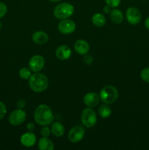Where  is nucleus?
<instances>
[{"label": "nucleus", "mask_w": 149, "mask_h": 150, "mask_svg": "<svg viewBox=\"0 0 149 150\" xmlns=\"http://www.w3.org/2000/svg\"><path fill=\"white\" fill-rule=\"evenodd\" d=\"M53 114L48 105L42 104L37 107L34 111V120L38 125L47 126L53 121Z\"/></svg>", "instance_id": "1"}, {"label": "nucleus", "mask_w": 149, "mask_h": 150, "mask_svg": "<svg viewBox=\"0 0 149 150\" xmlns=\"http://www.w3.org/2000/svg\"><path fill=\"white\" fill-rule=\"evenodd\" d=\"M29 85L33 92L39 93L43 92L48 88V79L42 73H35L29 78Z\"/></svg>", "instance_id": "2"}, {"label": "nucleus", "mask_w": 149, "mask_h": 150, "mask_svg": "<svg viewBox=\"0 0 149 150\" xmlns=\"http://www.w3.org/2000/svg\"><path fill=\"white\" fill-rule=\"evenodd\" d=\"M74 11V7L71 4L64 2L56 6L53 10V15L56 18L63 20L71 17Z\"/></svg>", "instance_id": "3"}, {"label": "nucleus", "mask_w": 149, "mask_h": 150, "mask_svg": "<svg viewBox=\"0 0 149 150\" xmlns=\"http://www.w3.org/2000/svg\"><path fill=\"white\" fill-rule=\"evenodd\" d=\"M118 97V90L114 86L108 85L103 87L99 94L101 100L106 104H112Z\"/></svg>", "instance_id": "4"}, {"label": "nucleus", "mask_w": 149, "mask_h": 150, "mask_svg": "<svg viewBox=\"0 0 149 150\" xmlns=\"http://www.w3.org/2000/svg\"><path fill=\"white\" fill-rule=\"evenodd\" d=\"M81 120L82 123L85 127L90 128L96 125L97 117H96V113L92 108H85L82 112Z\"/></svg>", "instance_id": "5"}, {"label": "nucleus", "mask_w": 149, "mask_h": 150, "mask_svg": "<svg viewBox=\"0 0 149 150\" xmlns=\"http://www.w3.org/2000/svg\"><path fill=\"white\" fill-rule=\"evenodd\" d=\"M26 118V114L23 110L18 108L13 111L9 116V122L14 126H18L24 122Z\"/></svg>", "instance_id": "6"}, {"label": "nucleus", "mask_w": 149, "mask_h": 150, "mask_svg": "<svg viewBox=\"0 0 149 150\" xmlns=\"http://www.w3.org/2000/svg\"><path fill=\"white\" fill-rule=\"evenodd\" d=\"M127 20L130 24L137 25L140 22L142 18V15L140 10L134 7H131L127 10L126 13Z\"/></svg>", "instance_id": "7"}, {"label": "nucleus", "mask_w": 149, "mask_h": 150, "mask_svg": "<svg viewBox=\"0 0 149 150\" xmlns=\"http://www.w3.org/2000/svg\"><path fill=\"white\" fill-rule=\"evenodd\" d=\"M58 30L63 35H70L75 30L76 25L73 21L70 19H63L58 23Z\"/></svg>", "instance_id": "8"}, {"label": "nucleus", "mask_w": 149, "mask_h": 150, "mask_svg": "<svg viewBox=\"0 0 149 150\" xmlns=\"http://www.w3.org/2000/svg\"><path fill=\"white\" fill-rule=\"evenodd\" d=\"M85 136V130L80 126L73 127L68 133V139L72 143H77L81 141Z\"/></svg>", "instance_id": "9"}, {"label": "nucleus", "mask_w": 149, "mask_h": 150, "mask_svg": "<svg viewBox=\"0 0 149 150\" xmlns=\"http://www.w3.org/2000/svg\"><path fill=\"white\" fill-rule=\"evenodd\" d=\"M29 68L32 71L37 73L42 70L45 66V59L40 55H35L29 60Z\"/></svg>", "instance_id": "10"}, {"label": "nucleus", "mask_w": 149, "mask_h": 150, "mask_svg": "<svg viewBox=\"0 0 149 150\" xmlns=\"http://www.w3.org/2000/svg\"><path fill=\"white\" fill-rule=\"evenodd\" d=\"M99 95L95 92H89L83 98V102L89 107L93 108L99 104Z\"/></svg>", "instance_id": "11"}, {"label": "nucleus", "mask_w": 149, "mask_h": 150, "mask_svg": "<svg viewBox=\"0 0 149 150\" xmlns=\"http://www.w3.org/2000/svg\"><path fill=\"white\" fill-rule=\"evenodd\" d=\"M72 54L71 49L67 45H60L56 50V56L60 60H66L70 57Z\"/></svg>", "instance_id": "12"}, {"label": "nucleus", "mask_w": 149, "mask_h": 150, "mask_svg": "<svg viewBox=\"0 0 149 150\" xmlns=\"http://www.w3.org/2000/svg\"><path fill=\"white\" fill-rule=\"evenodd\" d=\"M36 142V136L33 133H26L20 136V143L26 147L34 146Z\"/></svg>", "instance_id": "13"}, {"label": "nucleus", "mask_w": 149, "mask_h": 150, "mask_svg": "<svg viewBox=\"0 0 149 150\" xmlns=\"http://www.w3.org/2000/svg\"><path fill=\"white\" fill-rule=\"evenodd\" d=\"M74 50L77 54L80 55H85L89 51V45L84 40H78L76 41L74 45Z\"/></svg>", "instance_id": "14"}, {"label": "nucleus", "mask_w": 149, "mask_h": 150, "mask_svg": "<svg viewBox=\"0 0 149 150\" xmlns=\"http://www.w3.org/2000/svg\"><path fill=\"white\" fill-rule=\"evenodd\" d=\"M32 39L37 45H43L48 40V35L43 31H37L32 35Z\"/></svg>", "instance_id": "15"}, {"label": "nucleus", "mask_w": 149, "mask_h": 150, "mask_svg": "<svg viewBox=\"0 0 149 150\" xmlns=\"http://www.w3.org/2000/svg\"><path fill=\"white\" fill-rule=\"evenodd\" d=\"M38 148L40 150H53L54 149L53 143L48 137L43 136L38 142Z\"/></svg>", "instance_id": "16"}, {"label": "nucleus", "mask_w": 149, "mask_h": 150, "mask_svg": "<svg viewBox=\"0 0 149 150\" xmlns=\"http://www.w3.org/2000/svg\"><path fill=\"white\" fill-rule=\"evenodd\" d=\"M51 133L56 137H61L64 134V125L58 122H56L51 126Z\"/></svg>", "instance_id": "17"}, {"label": "nucleus", "mask_w": 149, "mask_h": 150, "mask_svg": "<svg viewBox=\"0 0 149 150\" xmlns=\"http://www.w3.org/2000/svg\"><path fill=\"white\" fill-rule=\"evenodd\" d=\"M110 17L111 21L113 23H121L124 20V16H123L122 12L118 9H114L110 12Z\"/></svg>", "instance_id": "18"}, {"label": "nucleus", "mask_w": 149, "mask_h": 150, "mask_svg": "<svg viewBox=\"0 0 149 150\" xmlns=\"http://www.w3.org/2000/svg\"><path fill=\"white\" fill-rule=\"evenodd\" d=\"M92 23L98 27H101V26H104L106 23V19L104 16L103 14L102 13H95L93 16H92Z\"/></svg>", "instance_id": "19"}, {"label": "nucleus", "mask_w": 149, "mask_h": 150, "mask_svg": "<svg viewBox=\"0 0 149 150\" xmlns=\"http://www.w3.org/2000/svg\"><path fill=\"white\" fill-rule=\"evenodd\" d=\"M111 113H112V111H111L110 108L106 104H103L99 107V114L102 118H108L110 116Z\"/></svg>", "instance_id": "20"}, {"label": "nucleus", "mask_w": 149, "mask_h": 150, "mask_svg": "<svg viewBox=\"0 0 149 150\" xmlns=\"http://www.w3.org/2000/svg\"><path fill=\"white\" fill-rule=\"evenodd\" d=\"M19 76H20L21 79H25V80L29 79L30 76H32L31 70L29 68H27V67H23V68H21L19 70Z\"/></svg>", "instance_id": "21"}, {"label": "nucleus", "mask_w": 149, "mask_h": 150, "mask_svg": "<svg viewBox=\"0 0 149 150\" xmlns=\"http://www.w3.org/2000/svg\"><path fill=\"white\" fill-rule=\"evenodd\" d=\"M140 77L143 81L149 83V67L144 68L140 73Z\"/></svg>", "instance_id": "22"}, {"label": "nucleus", "mask_w": 149, "mask_h": 150, "mask_svg": "<svg viewBox=\"0 0 149 150\" xmlns=\"http://www.w3.org/2000/svg\"><path fill=\"white\" fill-rule=\"evenodd\" d=\"M106 4L110 7H117L119 6L121 0H105Z\"/></svg>", "instance_id": "23"}, {"label": "nucleus", "mask_w": 149, "mask_h": 150, "mask_svg": "<svg viewBox=\"0 0 149 150\" xmlns=\"http://www.w3.org/2000/svg\"><path fill=\"white\" fill-rule=\"evenodd\" d=\"M7 7L5 4L2 2H0V18L4 17L5 14L7 13Z\"/></svg>", "instance_id": "24"}, {"label": "nucleus", "mask_w": 149, "mask_h": 150, "mask_svg": "<svg viewBox=\"0 0 149 150\" xmlns=\"http://www.w3.org/2000/svg\"><path fill=\"white\" fill-rule=\"evenodd\" d=\"M6 113H7L6 105H4V103L0 101V120H1L5 116Z\"/></svg>", "instance_id": "25"}, {"label": "nucleus", "mask_w": 149, "mask_h": 150, "mask_svg": "<svg viewBox=\"0 0 149 150\" xmlns=\"http://www.w3.org/2000/svg\"><path fill=\"white\" fill-rule=\"evenodd\" d=\"M40 133H41V134H42V136L48 137V136H49L50 135H51V130H50L49 127L45 126V127H43L42 129H41Z\"/></svg>", "instance_id": "26"}, {"label": "nucleus", "mask_w": 149, "mask_h": 150, "mask_svg": "<svg viewBox=\"0 0 149 150\" xmlns=\"http://www.w3.org/2000/svg\"><path fill=\"white\" fill-rule=\"evenodd\" d=\"M83 60H84L86 64H91L93 62V57L91 55H87V54H85V57H83Z\"/></svg>", "instance_id": "27"}, {"label": "nucleus", "mask_w": 149, "mask_h": 150, "mask_svg": "<svg viewBox=\"0 0 149 150\" xmlns=\"http://www.w3.org/2000/svg\"><path fill=\"white\" fill-rule=\"evenodd\" d=\"M25 104H26L25 101L23 100H19L18 102L17 105L19 108H21L22 109V108L25 106Z\"/></svg>", "instance_id": "28"}, {"label": "nucleus", "mask_w": 149, "mask_h": 150, "mask_svg": "<svg viewBox=\"0 0 149 150\" xmlns=\"http://www.w3.org/2000/svg\"><path fill=\"white\" fill-rule=\"evenodd\" d=\"M103 11L105 12V13H109L110 11V7L109 5H107L105 7H104Z\"/></svg>", "instance_id": "29"}, {"label": "nucleus", "mask_w": 149, "mask_h": 150, "mask_svg": "<svg viewBox=\"0 0 149 150\" xmlns=\"http://www.w3.org/2000/svg\"><path fill=\"white\" fill-rule=\"evenodd\" d=\"M145 26L148 29H149V16L145 21Z\"/></svg>", "instance_id": "30"}, {"label": "nucleus", "mask_w": 149, "mask_h": 150, "mask_svg": "<svg viewBox=\"0 0 149 150\" xmlns=\"http://www.w3.org/2000/svg\"><path fill=\"white\" fill-rule=\"evenodd\" d=\"M49 1H52V2H58V1H61V0H49Z\"/></svg>", "instance_id": "31"}, {"label": "nucleus", "mask_w": 149, "mask_h": 150, "mask_svg": "<svg viewBox=\"0 0 149 150\" xmlns=\"http://www.w3.org/2000/svg\"><path fill=\"white\" fill-rule=\"evenodd\" d=\"M1 27H2V24H1V23L0 22V29H1Z\"/></svg>", "instance_id": "32"}]
</instances>
